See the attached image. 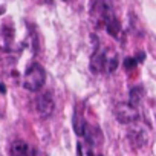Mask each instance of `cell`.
Segmentation results:
<instances>
[{
  "label": "cell",
  "mask_w": 156,
  "mask_h": 156,
  "mask_svg": "<svg viewBox=\"0 0 156 156\" xmlns=\"http://www.w3.org/2000/svg\"><path fill=\"white\" fill-rule=\"evenodd\" d=\"M90 19L98 28H106L107 32H110L113 37L119 32L118 20L113 14V6L110 0H94L90 6Z\"/></svg>",
  "instance_id": "1"
},
{
  "label": "cell",
  "mask_w": 156,
  "mask_h": 156,
  "mask_svg": "<svg viewBox=\"0 0 156 156\" xmlns=\"http://www.w3.org/2000/svg\"><path fill=\"white\" fill-rule=\"evenodd\" d=\"M44 83H46V72L43 66H40L38 63H32L25 73L23 80L25 89L29 92H38L44 86Z\"/></svg>",
  "instance_id": "2"
},
{
  "label": "cell",
  "mask_w": 156,
  "mask_h": 156,
  "mask_svg": "<svg viewBox=\"0 0 156 156\" xmlns=\"http://www.w3.org/2000/svg\"><path fill=\"white\" fill-rule=\"evenodd\" d=\"M115 115H116V119H118L119 122L129 124V122L136 121V118H138V110H136L135 106H132V104H129V103H121V104L116 106Z\"/></svg>",
  "instance_id": "3"
},
{
  "label": "cell",
  "mask_w": 156,
  "mask_h": 156,
  "mask_svg": "<svg viewBox=\"0 0 156 156\" xmlns=\"http://www.w3.org/2000/svg\"><path fill=\"white\" fill-rule=\"evenodd\" d=\"M35 107H37V112H38V115H40L41 118L51 116L52 112H54V107H55L52 95L48 94V92H46V94H41V95L35 100Z\"/></svg>",
  "instance_id": "4"
},
{
  "label": "cell",
  "mask_w": 156,
  "mask_h": 156,
  "mask_svg": "<svg viewBox=\"0 0 156 156\" xmlns=\"http://www.w3.org/2000/svg\"><path fill=\"white\" fill-rule=\"evenodd\" d=\"M9 154L11 156H34V150L25 141L17 139L9 145Z\"/></svg>",
  "instance_id": "5"
},
{
  "label": "cell",
  "mask_w": 156,
  "mask_h": 156,
  "mask_svg": "<svg viewBox=\"0 0 156 156\" xmlns=\"http://www.w3.org/2000/svg\"><path fill=\"white\" fill-rule=\"evenodd\" d=\"M73 129L76 132V135H84L86 132V121H84V115L81 113L80 109H76L73 113Z\"/></svg>",
  "instance_id": "6"
},
{
  "label": "cell",
  "mask_w": 156,
  "mask_h": 156,
  "mask_svg": "<svg viewBox=\"0 0 156 156\" xmlns=\"http://www.w3.org/2000/svg\"><path fill=\"white\" fill-rule=\"evenodd\" d=\"M141 98H142V89H141V87H133V89L130 90V103H129V104H132V106L136 107V106L139 104Z\"/></svg>",
  "instance_id": "7"
}]
</instances>
